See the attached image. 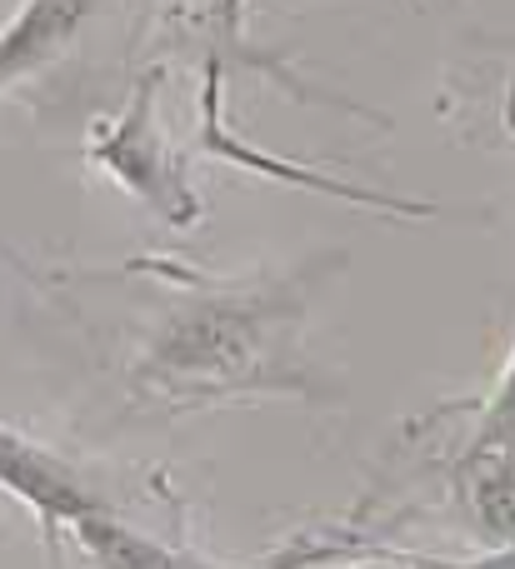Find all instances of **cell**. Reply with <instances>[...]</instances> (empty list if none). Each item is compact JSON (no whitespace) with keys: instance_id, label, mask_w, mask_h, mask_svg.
<instances>
[{"instance_id":"obj_1","label":"cell","mask_w":515,"mask_h":569,"mask_svg":"<svg viewBox=\"0 0 515 569\" xmlns=\"http://www.w3.org/2000/svg\"><path fill=\"white\" fill-rule=\"evenodd\" d=\"M290 325H296V300L280 305L276 295H196V305L180 310L160 335L146 375L180 380L190 395L236 390L246 375H266L270 340Z\"/></svg>"},{"instance_id":"obj_2","label":"cell","mask_w":515,"mask_h":569,"mask_svg":"<svg viewBox=\"0 0 515 569\" xmlns=\"http://www.w3.org/2000/svg\"><path fill=\"white\" fill-rule=\"evenodd\" d=\"M160 86V70H150L136 86V106L120 116V126H110L106 136L90 146V156L110 170L126 190H136L156 216H166L170 226H190L200 216L196 190L186 186V176L176 170V160L166 156V140L156 130V110H150V96Z\"/></svg>"},{"instance_id":"obj_3","label":"cell","mask_w":515,"mask_h":569,"mask_svg":"<svg viewBox=\"0 0 515 569\" xmlns=\"http://www.w3.org/2000/svg\"><path fill=\"white\" fill-rule=\"evenodd\" d=\"M0 490L16 495L40 520V530H46V540H50V555H56L60 530H70L76 520H86V515H96V510H110L66 460H56L50 450L30 445L26 435H16L10 425H0Z\"/></svg>"},{"instance_id":"obj_4","label":"cell","mask_w":515,"mask_h":569,"mask_svg":"<svg viewBox=\"0 0 515 569\" xmlns=\"http://www.w3.org/2000/svg\"><path fill=\"white\" fill-rule=\"evenodd\" d=\"M96 0H26L0 30V90L26 80L30 70L50 66L70 46L80 26L90 20Z\"/></svg>"},{"instance_id":"obj_5","label":"cell","mask_w":515,"mask_h":569,"mask_svg":"<svg viewBox=\"0 0 515 569\" xmlns=\"http://www.w3.org/2000/svg\"><path fill=\"white\" fill-rule=\"evenodd\" d=\"M460 500L496 550H515V450H466L456 475Z\"/></svg>"},{"instance_id":"obj_6","label":"cell","mask_w":515,"mask_h":569,"mask_svg":"<svg viewBox=\"0 0 515 569\" xmlns=\"http://www.w3.org/2000/svg\"><path fill=\"white\" fill-rule=\"evenodd\" d=\"M70 535H76L80 550L96 560V569H216L210 560H196V555H186V550H170V545L136 535L110 510H96V515H86V520H76Z\"/></svg>"},{"instance_id":"obj_7","label":"cell","mask_w":515,"mask_h":569,"mask_svg":"<svg viewBox=\"0 0 515 569\" xmlns=\"http://www.w3.org/2000/svg\"><path fill=\"white\" fill-rule=\"evenodd\" d=\"M471 450H515V350L496 395L486 400V415H481V430L471 440Z\"/></svg>"},{"instance_id":"obj_8","label":"cell","mask_w":515,"mask_h":569,"mask_svg":"<svg viewBox=\"0 0 515 569\" xmlns=\"http://www.w3.org/2000/svg\"><path fill=\"white\" fill-rule=\"evenodd\" d=\"M380 560H396L406 569H515V550H491L476 560H440V555H400V550H370Z\"/></svg>"},{"instance_id":"obj_9","label":"cell","mask_w":515,"mask_h":569,"mask_svg":"<svg viewBox=\"0 0 515 569\" xmlns=\"http://www.w3.org/2000/svg\"><path fill=\"white\" fill-rule=\"evenodd\" d=\"M346 545H290L280 560H270V565H260V569H320V565H336V560H346Z\"/></svg>"},{"instance_id":"obj_10","label":"cell","mask_w":515,"mask_h":569,"mask_svg":"<svg viewBox=\"0 0 515 569\" xmlns=\"http://www.w3.org/2000/svg\"><path fill=\"white\" fill-rule=\"evenodd\" d=\"M236 6H246V0H220V20H236Z\"/></svg>"},{"instance_id":"obj_11","label":"cell","mask_w":515,"mask_h":569,"mask_svg":"<svg viewBox=\"0 0 515 569\" xmlns=\"http://www.w3.org/2000/svg\"><path fill=\"white\" fill-rule=\"evenodd\" d=\"M370 555V550H366ZM370 560H380V555H370ZM366 569H406V565H396V560H380V565H366Z\"/></svg>"}]
</instances>
